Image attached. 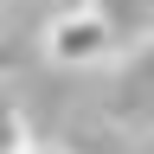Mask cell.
I'll use <instances>...</instances> for the list:
<instances>
[{"label":"cell","instance_id":"6da1fadb","mask_svg":"<svg viewBox=\"0 0 154 154\" xmlns=\"http://www.w3.org/2000/svg\"><path fill=\"white\" fill-rule=\"evenodd\" d=\"M45 58L58 71H96V64H109L116 58V32H109V19L96 13V7H58L51 19H45Z\"/></svg>","mask_w":154,"mask_h":154},{"label":"cell","instance_id":"7a4b0ae2","mask_svg":"<svg viewBox=\"0 0 154 154\" xmlns=\"http://www.w3.org/2000/svg\"><path fill=\"white\" fill-rule=\"evenodd\" d=\"M7 154H32V122H26V109H7Z\"/></svg>","mask_w":154,"mask_h":154},{"label":"cell","instance_id":"3957f363","mask_svg":"<svg viewBox=\"0 0 154 154\" xmlns=\"http://www.w3.org/2000/svg\"><path fill=\"white\" fill-rule=\"evenodd\" d=\"M32 154H64V148H32Z\"/></svg>","mask_w":154,"mask_h":154}]
</instances>
